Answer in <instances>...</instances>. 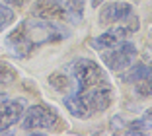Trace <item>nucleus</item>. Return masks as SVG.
I'll return each instance as SVG.
<instances>
[{"label": "nucleus", "mask_w": 152, "mask_h": 136, "mask_svg": "<svg viewBox=\"0 0 152 136\" xmlns=\"http://www.w3.org/2000/svg\"><path fill=\"white\" fill-rule=\"evenodd\" d=\"M66 35H68V31L64 27L57 25V22L29 18V20H23L12 33H8L6 45L16 57L27 58L35 51V47H41L45 43L63 41Z\"/></svg>", "instance_id": "f257e3e1"}, {"label": "nucleus", "mask_w": 152, "mask_h": 136, "mask_svg": "<svg viewBox=\"0 0 152 136\" xmlns=\"http://www.w3.org/2000/svg\"><path fill=\"white\" fill-rule=\"evenodd\" d=\"M70 78H72V84H74L72 92H84V89L92 88V86L107 82L103 70L99 68V64H96L90 58H78V60L72 62L70 64Z\"/></svg>", "instance_id": "f03ea898"}, {"label": "nucleus", "mask_w": 152, "mask_h": 136, "mask_svg": "<svg viewBox=\"0 0 152 136\" xmlns=\"http://www.w3.org/2000/svg\"><path fill=\"white\" fill-rule=\"evenodd\" d=\"M134 58H137V47L133 43H129V41H121V43L117 41L113 47L105 49L102 53V60L105 62V66L115 72L131 66V62Z\"/></svg>", "instance_id": "7ed1b4c3"}, {"label": "nucleus", "mask_w": 152, "mask_h": 136, "mask_svg": "<svg viewBox=\"0 0 152 136\" xmlns=\"http://www.w3.org/2000/svg\"><path fill=\"white\" fill-rule=\"evenodd\" d=\"M58 123V115L47 105H31L27 107L22 119V127L26 130H39V128H55Z\"/></svg>", "instance_id": "20e7f679"}, {"label": "nucleus", "mask_w": 152, "mask_h": 136, "mask_svg": "<svg viewBox=\"0 0 152 136\" xmlns=\"http://www.w3.org/2000/svg\"><path fill=\"white\" fill-rule=\"evenodd\" d=\"M74 93H78L82 97V101L92 111V115L98 113V111H105L111 105V88H109L107 82H102L98 86L84 89V92H74Z\"/></svg>", "instance_id": "39448f33"}, {"label": "nucleus", "mask_w": 152, "mask_h": 136, "mask_svg": "<svg viewBox=\"0 0 152 136\" xmlns=\"http://www.w3.org/2000/svg\"><path fill=\"white\" fill-rule=\"evenodd\" d=\"M26 109V101L23 99H12L0 103V132H6L10 127L20 123V119Z\"/></svg>", "instance_id": "423d86ee"}, {"label": "nucleus", "mask_w": 152, "mask_h": 136, "mask_svg": "<svg viewBox=\"0 0 152 136\" xmlns=\"http://www.w3.org/2000/svg\"><path fill=\"white\" fill-rule=\"evenodd\" d=\"M31 16L41 20H49V22H61V20L68 18V12L57 0H37L31 8Z\"/></svg>", "instance_id": "0eeeda50"}, {"label": "nucleus", "mask_w": 152, "mask_h": 136, "mask_svg": "<svg viewBox=\"0 0 152 136\" xmlns=\"http://www.w3.org/2000/svg\"><path fill=\"white\" fill-rule=\"evenodd\" d=\"M131 12H133V8L127 2H109L107 6H103L99 10V23L102 25H113V23L121 22L125 16H129Z\"/></svg>", "instance_id": "6e6552de"}, {"label": "nucleus", "mask_w": 152, "mask_h": 136, "mask_svg": "<svg viewBox=\"0 0 152 136\" xmlns=\"http://www.w3.org/2000/svg\"><path fill=\"white\" fill-rule=\"evenodd\" d=\"M63 103H64V107L68 109V113H72L74 117H78V119H88V117H92V111L86 107V103L82 101V97L78 95V93L70 92L68 95H64Z\"/></svg>", "instance_id": "1a4fd4ad"}, {"label": "nucleus", "mask_w": 152, "mask_h": 136, "mask_svg": "<svg viewBox=\"0 0 152 136\" xmlns=\"http://www.w3.org/2000/svg\"><path fill=\"white\" fill-rule=\"evenodd\" d=\"M137 29H139V20H137V16H134L133 12H131L129 16H125L121 22L113 23V29H109V31L115 33L117 39H119V37H125V35H129V33H134Z\"/></svg>", "instance_id": "9d476101"}, {"label": "nucleus", "mask_w": 152, "mask_h": 136, "mask_svg": "<svg viewBox=\"0 0 152 136\" xmlns=\"http://www.w3.org/2000/svg\"><path fill=\"white\" fill-rule=\"evenodd\" d=\"M117 41H119V39H117L115 33H111V31H105V33H102L99 37H94V39L90 41V45H92L96 51H105V49L113 47Z\"/></svg>", "instance_id": "9b49d317"}, {"label": "nucleus", "mask_w": 152, "mask_h": 136, "mask_svg": "<svg viewBox=\"0 0 152 136\" xmlns=\"http://www.w3.org/2000/svg\"><path fill=\"white\" fill-rule=\"evenodd\" d=\"M150 74H152V66L137 64V66H133V68L123 76V80H125V82H139V80H142V78H148Z\"/></svg>", "instance_id": "f8f14e48"}, {"label": "nucleus", "mask_w": 152, "mask_h": 136, "mask_svg": "<svg viewBox=\"0 0 152 136\" xmlns=\"http://www.w3.org/2000/svg\"><path fill=\"white\" fill-rule=\"evenodd\" d=\"M49 84L53 86L57 92H70V86H72V78L66 74H61V72H57V74H51L49 76Z\"/></svg>", "instance_id": "ddd939ff"}, {"label": "nucleus", "mask_w": 152, "mask_h": 136, "mask_svg": "<svg viewBox=\"0 0 152 136\" xmlns=\"http://www.w3.org/2000/svg\"><path fill=\"white\" fill-rule=\"evenodd\" d=\"M16 80V70H14V66L8 64L6 60H0V89L10 86V84Z\"/></svg>", "instance_id": "4468645a"}, {"label": "nucleus", "mask_w": 152, "mask_h": 136, "mask_svg": "<svg viewBox=\"0 0 152 136\" xmlns=\"http://www.w3.org/2000/svg\"><path fill=\"white\" fill-rule=\"evenodd\" d=\"M58 4L63 6L68 14H74L76 18H80L84 14V2L86 0H57Z\"/></svg>", "instance_id": "2eb2a0df"}, {"label": "nucleus", "mask_w": 152, "mask_h": 136, "mask_svg": "<svg viewBox=\"0 0 152 136\" xmlns=\"http://www.w3.org/2000/svg\"><path fill=\"white\" fill-rule=\"evenodd\" d=\"M14 18H16V16H14L12 8H10V6L6 4L4 0H0V31H4L6 27L12 25Z\"/></svg>", "instance_id": "dca6fc26"}, {"label": "nucleus", "mask_w": 152, "mask_h": 136, "mask_svg": "<svg viewBox=\"0 0 152 136\" xmlns=\"http://www.w3.org/2000/svg\"><path fill=\"white\" fill-rule=\"evenodd\" d=\"M134 84H137V92H139V95H142V97L152 95V78L150 76L139 80V82H134Z\"/></svg>", "instance_id": "f3484780"}, {"label": "nucleus", "mask_w": 152, "mask_h": 136, "mask_svg": "<svg viewBox=\"0 0 152 136\" xmlns=\"http://www.w3.org/2000/svg\"><path fill=\"white\" fill-rule=\"evenodd\" d=\"M144 128H146V123H144V121H131L127 132H131V134H140V132H144Z\"/></svg>", "instance_id": "a211bd4d"}, {"label": "nucleus", "mask_w": 152, "mask_h": 136, "mask_svg": "<svg viewBox=\"0 0 152 136\" xmlns=\"http://www.w3.org/2000/svg\"><path fill=\"white\" fill-rule=\"evenodd\" d=\"M6 4H10V6H18V8H22V6H26V4H29L31 0H4Z\"/></svg>", "instance_id": "6ab92c4d"}, {"label": "nucleus", "mask_w": 152, "mask_h": 136, "mask_svg": "<svg viewBox=\"0 0 152 136\" xmlns=\"http://www.w3.org/2000/svg\"><path fill=\"white\" fill-rule=\"evenodd\" d=\"M102 2H103V0H92V6H94V8H98Z\"/></svg>", "instance_id": "aec40b11"}, {"label": "nucleus", "mask_w": 152, "mask_h": 136, "mask_svg": "<svg viewBox=\"0 0 152 136\" xmlns=\"http://www.w3.org/2000/svg\"><path fill=\"white\" fill-rule=\"evenodd\" d=\"M150 78H152V74H150Z\"/></svg>", "instance_id": "412c9836"}]
</instances>
